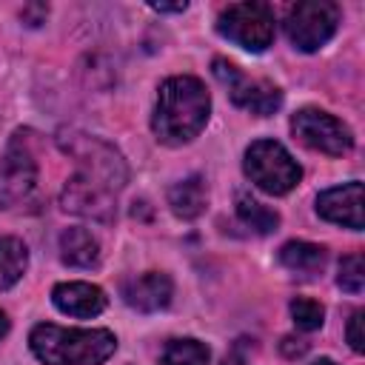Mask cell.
<instances>
[{"instance_id": "obj_1", "label": "cell", "mask_w": 365, "mask_h": 365, "mask_svg": "<svg viewBox=\"0 0 365 365\" xmlns=\"http://www.w3.org/2000/svg\"><path fill=\"white\" fill-rule=\"evenodd\" d=\"M208 114H211V97L205 86L197 77L180 74V77H168L160 86L151 128L160 143L182 145L191 143L205 128Z\"/></svg>"}, {"instance_id": "obj_2", "label": "cell", "mask_w": 365, "mask_h": 365, "mask_svg": "<svg viewBox=\"0 0 365 365\" xmlns=\"http://www.w3.org/2000/svg\"><path fill=\"white\" fill-rule=\"evenodd\" d=\"M31 351L46 365H103L117 339L106 328H60L43 322L29 336Z\"/></svg>"}, {"instance_id": "obj_3", "label": "cell", "mask_w": 365, "mask_h": 365, "mask_svg": "<svg viewBox=\"0 0 365 365\" xmlns=\"http://www.w3.org/2000/svg\"><path fill=\"white\" fill-rule=\"evenodd\" d=\"M57 145L63 154H68L77 163V168H80L77 174L106 185L108 191L117 194L128 182V165L111 143H106L94 134H86L80 128H60Z\"/></svg>"}, {"instance_id": "obj_4", "label": "cell", "mask_w": 365, "mask_h": 365, "mask_svg": "<svg viewBox=\"0 0 365 365\" xmlns=\"http://www.w3.org/2000/svg\"><path fill=\"white\" fill-rule=\"evenodd\" d=\"M245 174L251 177L257 188L279 197V194H288L299 182L302 168L277 140H257L245 151Z\"/></svg>"}, {"instance_id": "obj_5", "label": "cell", "mask_w": 365, "mask_h": 365, "mask_svg": "<svg viewBox=\"0 0 365 365\" xmlns=\"http://www.w3.org/2000/svg\"><path fill=\"white\" fill-rule=\"evenodd\" d=\"M217 31L245 51H265L274 40V9L268 3H231L217 17Z\"/></svg>"}, {"instance_id": "obj_6", "label": "cell", "mask_w": 365, "mask_h": 365, "mask_svg": "<svg viewBox=\"0 0 365 365\" xmlns=\"http://www.w3.org/2000/svg\"><path fill=\"white\" fill-rule=\"evenodd\" d=\"M339 23V9L336 3L328 0H305L291 6L288 17H285V31L288 40L299 48V51H317L319 46H325Z\"/></svg>"}, {"instance_id": "obj_7", "label": "cell", "mask_w": 365, "mask_h": 365, "mask_svg": "<svg viewBox=\"0 0 365 365\" xmlns=\"http://www.w3.org/2000/svg\"><path fill=\"white\" fill-rule=\"evenodd\" d=\"M211 68H214V77L228 88V97L234 100V106H240V108H245V111H251L257 117H268V114H274L279 108L282 94H279V88L274 83L242 74L225 57H217L211 63Z\"/></svg>"}, {"instance_id": "obj_8", "label": "cell", "mask_w": 365, "mask_h": 365, "mask_svg": "<svg viewBox=\"0 0 365 365\" xmlns=\"http://www.w3.org/2000/svg\"><path fill=\"white\" fill-rule=\"evenodd\" d=\"M291 131L308 148L331 154V157H342L354 145L351 128L342 120H336L334 114L319 111V108H299L291 117Z\"/></svg>"}, {"instance_id": "obj_9", "label": "cell", "mask_w": 365, "mask_h": 365, "mask_svg": "<svg viewBox=\"0 0 365 365\" xmlns=\"http://www.w3.org/2000/svg\"><path fill=\"white\" fill-rule=\"evenodd\" d=\"M37 185V163L23 140V131H17L0 160V208H11L23 202Z\"/></svg>"}, {"instance_id": "obj_10", "label": "cell", "mask_w": 365, "mask_h": 365, "mask_svg": "<svg viewBox=\"0 0 365 365\" xmlns=\"http://www.w3.org/2000/svg\"><path fill=\"white\" fill-rule=\"evenodd\" d=\"M60 205L68 214L94 220V222H111L117 214V202H114V191H108L106 185L74 174L71 180H66L63 194H60Z\"/></svg>"}, {"instance_id": "obj_11", "label": "cell", "mask_w": 365, "mask_h": 365, "mask_svg": "<svg viewBox=\"0 0 365 365\" xmlns=\"http://www.w3.org/2000/svg\"><path fill=\"white\" fill-rule=\"evenodd\" d=\"M317 214L322 220H328V222H336V225L359 231L362 222H365L362 220V182L351 180L345 185L322 191L317 197Z\"/></svg>"}, {"instance_id": "obj_12", "label": "cell", "mask_w": 365, "mask_h": 365, "mask_svg": "<svg viewBox=\"0 0 365 365\" xmlns=\"http://www.w3.org/2000/svg\"><path fill=\"white\" fill-rule=\"evenodd\" d=\"M171 294H174V285H171V279H168L165 274H160V271H148V274L134 277V279H128V282L123 285L125 302H128L131 308H137V311H145V314L165 308V305L171 302Z\"/></svg>"}, {"instance_id": "obj_13", "label": "cell", "mask_w": 365, "mask_h": 365, "mask_svg": "<svg viewBox=\"0 0 365 365\" xmlns=\"http://www.w3.org/2000/svg\"><path fill=\"white\" fill-rule=\"evenodd\" d=\"M51 299L68 317H97L106 308V294L91 282H60L54 285Z\"/></svg>"}, {"instance_id": "obj_14", "label": "cell", "mask_w": 365, "mask_h": 365, "mask_svg": "<svg viewBox=\"0 0 365 365\" xmlns=\"http://www.w3.org/2000/svg\"><path fill=\"white\" fill-rule=\"evenodd\" d=\"M205 202H208V188H205V180L202 177H185L180 180L177 185L168 188V205L177 217L182 220H194L205 211Z\"/></svg>"}, {"instance_id": "obj_15", "label": "cell", "mask_w": 365, "mask_h": 365, "mask_svg": "<svg viewBox=\"0 0 365 365\" xmlns=\"http://www.w3.org/2000/svg\"><path fill=\"white\" fill-rule=\"evenodd\" d=\"M60 259L74 268H91L100 259V245L86 228H66L60 234Z\"/></svg>"}, {"instance_id": "obj_16", "label": "cell", "mask_w": 365, "mask_h": 365, "mask_svg": "<svg viewBox=\"0 0 365 365\" xmlns=\"http://www.w3.org/2000/svg\"><path fill=\"white\" fill-rule=\"evenodd\" d=\"M325 248L322 245H314V242H302V240H294V242H285L279 248V262L299 274V277H317L322 268H325Z\"/></svg>"}, {"instance_id": "obj_17", "label": "cell", "mask_w": 365, "mask_h": 365, "mask_svg": "<svg viewBox=\"0 0 365 365\" xmlns=\"http://www.w3.org/2000/svg\"><path fill=\"white\" fill-rule=\"evenodd\" d=\"M26 265H29L26 245L20 240H14V237H3L0 240V291L11 288L23 277Z\"/></svg>"}, {"instance_id": "obj_18", "label": "cell", "mask_w": 365, "mask_h": 365, "mask_svg": "<svg viewBox=\"0 0 365 365\" xmlns=\"http://www.w3.org/2000/svg\"><path fill=\"white\" fill-rule=\"evenodd\" d=\"M237 214H240V220H242L248 228H254L257 234H271V231H277V225H279V214L271 211L268 205H262L259 200H254V197L245 194V191L237 194Z\"/></svg>"}, {"instance_id": "obj_19", "label": "cell", "mask_w": 365, "mask_h": 365, "mask_svg": "<svg viewBox=\"0 0 365 365\" xmlns=\"http://www.w3.org/2000/svg\"><path fill=\"white\" fill-rule=\"evenodd\" d=\"M208 348L197 339H171L160 354V365H208Z\"/></svg>"}, {"instance_id": "obj_20", "label": "cell", "mask_w": 365, "mask_h": 365, "mask_svg": "<svg viewBox=\"0 0 365 365\" xmlns=\"http://www.w3.org/2000/svg\"><path fill=\"white\" fill-rule=\"evenodd\" d=\"M291 317H294V325L299 331H317L325 319V308L317 299L297 297V299H291Z\"/></svg>"}, {"instance_id": "obj_21", "label": "cell", "mask_w": 365, "mask_h": 365, "mask_svg": "<svg viewBox=\"0 0 365 365\" xmlns=\"http://www.w3.org/2000/svg\"><path fill=\"white\" fill-rule=\"evenodd\" d=\"M336 282H339V288L348 291V294H359V291H362V285H365V262H362V254H348V257H342Z\"/></svg>"}, {"instance_id": "obj_22", "label": "cell", "mask_w": 365, "mask_h": 365, "mask_svg": "<svg viewBox=\"0 0 365 365\" xmlns=\"http://www.w3.org/2000/svg\"><path fill=\"white\" fill-rule=\"evenodd\" d=\"M348 342H351V348L359 354L365 345V339H362V311H354L351 314V319H348Z\"/></svg>"}, {"instance_id": "obj_23", "label": "cell", "mask_w": 365, "mask_h": 365, "mask_svg": "<svg viewBox=\"0 0 365 365\" xmlns=\"http://www.w3.org/2000/svg\"><path fill=\"white\" fill-rule=\"evenodd\" d=\"M46 14H48L46 6H26L23 9V20H29V26H40Z\"/></svg>"}, {"instance_id": "obj_24", "label": "cell", "mask_w": 365, "mask_h": 365, "mask_svg": "<svg viewBox=\"0 0 365 365\" xmlns=\"http://www.w3.org/2000/svg\"><path fill=\"white\" fill-rule=\"evenodd\" d=\"M154 11H185V3H151Z\"/></svg>"}, {"instance_id": "obj_25", "label": "cell", "mask_w": 365, "mask_h": 365, "mask_svg": "<svg viewBox=\"0 0 365 365\" xmlns=\"http://www.w3.org/2000/svg\"><path fill=\"white\" fill-rule=\"evenodd\" d=\"M6 331H9V319H6V314L0 311V336H3Z\"/></svg>"}, {"instance_id": "obj_26", "label": "cell", "mask_w": 365, "mask_h": 365, "mask_svg": "<svg viewBox=\"0 0 365 365\" xmlns=\"http://www.w3.org/2000/svg\"><path fill=\"white\" fill-rule=\"evenodd\" d=\"M314 365H336V362H334V359H325V356H322V359H317Z\"/></svg>"}]
</instances>
